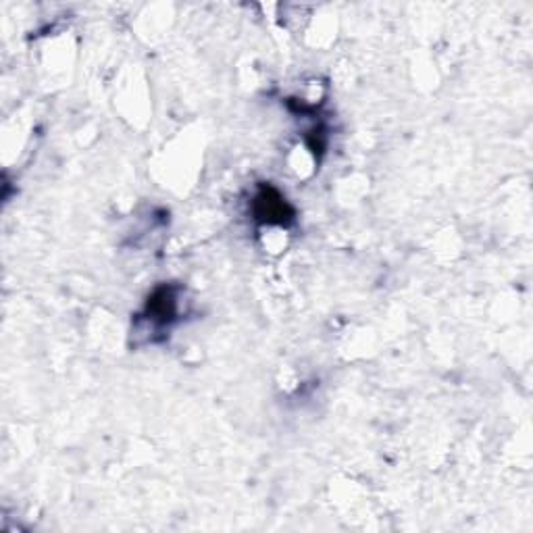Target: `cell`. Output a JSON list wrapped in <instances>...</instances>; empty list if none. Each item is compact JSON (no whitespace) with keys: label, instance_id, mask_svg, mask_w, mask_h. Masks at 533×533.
<instances>
[{"label":"cell","instance_id":"1","mask_svg":"<svg viewBox=\"0 0 533 533\" xmlns=\"http://www.w3.org/2000/svg\"><path fill=\"white\" fill-rule=\"evenodd\" d=\"M258 204L265 209L263 211V215H267L265 219L267 221H283L285 219V211H287V207H285V202H283L282 198L275 194V192H263L258 198Z\"/></svg>","mask_w":533,"mask_h":533}]
</instances>
